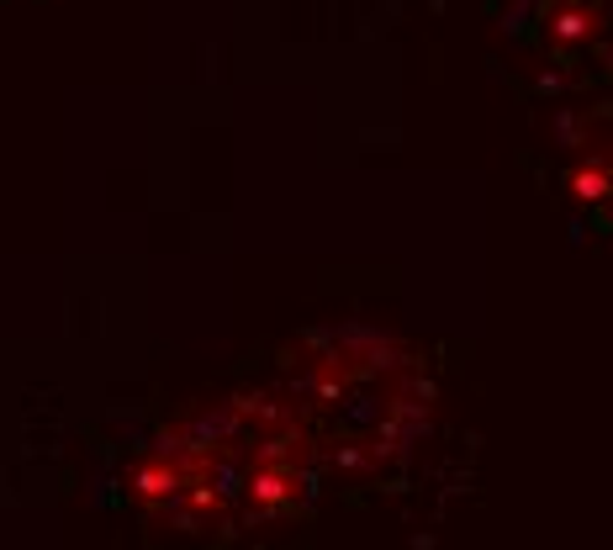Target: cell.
Here are the masks:
<instances>
[{
	"mask_svg": "<svg viewBox=\"0 0 613 550\" xmlns=\"http://www.w3.org/2000/svg\"><path fill=\"white\" fill-rule=\"evenodd\" d=\"M571 196H582V201H598V196H608L613 191V180H608V170L603 164H582V170H571Z\"/></svg>",
	"mask_w": 613,
	"mask_h": 550,
	"instance_id": "cell-1",
	"label": "cell"
}]
</instances>
